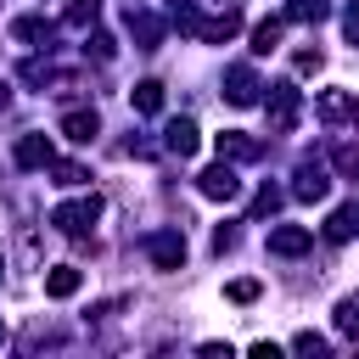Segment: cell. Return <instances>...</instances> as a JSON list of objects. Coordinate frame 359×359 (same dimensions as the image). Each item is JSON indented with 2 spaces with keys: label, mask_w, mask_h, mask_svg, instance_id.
<instances>
[{
  "label": "cell",
  "mask_w": 359,
  "mask_h": 359,
  "mask_svg": "<svg viewBox=\"0 0 359 359\" xmlns=\"http://www.w3.org/2000/svg\"><path fill=\"white\" fill-rule=\"evenodd\" d=\"M95 219H101V196H79V202H62V208L50 213V224H56L62 236H84Z\"/></svg>",
  "instance_id": "1"
},
{
  "label": "cell",
  "mask_w": 359,
  "mask_h": 359,
  "mask_svg": "<svg viewBox=\"0 0 359 359\" xmlns=\"http://www.w3.org/2000/svg\"><path fill=\"white\" fill-rule=\"evenodd\" d=\"M146 247H151V264H157V269H180V264H185V236H180V230H157Z\"/></svg>",
  "instance_id": "2"
},
{
  "label": "cell",
  "mask_w": 359,
  "mask_h": 359,
  "mask_svg": "<svg viewBox=\"0 0 359 359\" xmlns=\"http://www.w3.org/2000/svg\"><path fill=\"white\" fill-rule=\"evenodd\" d=\"M292 123H297V90L292 84H275V95H269V129L286 135Z\"/></svg>",
  "instance_id": "3"
},
{
  "label": "cell",
  "mask_w": 359,
  "mask_h": 359,
  "mask_svg": "<svg viewBox=\"0 0 359 359\" xmlns=\"http://www.w3.org/2000/svg\"><path fill=\"white\" fill-rule=\"evenodd\" d=\"M202 196H213V202H236V196H241V180H236V168H230V163L208 168V174H202Z\"/></svg>",
  "instance_id": "4"
},
{
  "label": "cell",
  "mask_w": 359,
  "mask_h": 359,
  "mask_svg": "<svg viewBox=\"0 0 359 359\" xmlns=\"http://www.w3.org/2000/svg\"><path fill=\"white\" fill-rule=\"evenodd\" d=\"M258 90H264V84H258V73H252V67H230V73H224V95H230L236 107H252V101H258Z\"/></svg>",
  "instance_id": "5"
},
{
  "label": "cell",
  "mask_w": 359,
  "mask_h": 359,
  "mask_svg": "<svg viewBox=\"0 0 359 359\" xmlns=\"http://www.w3.org/2000/svg\"><path fill=\"white\" fill-rule=\"evenodd\" d=\"M309 230L303 224H280V230H269V252H280V258H297V252H309Z\"/></svg>",
  "instance_id": "6"
},
{
  "label": "cell",
  "mask_w": 359,
  "mask_h": 359,
  "mask_svg": "<svg viewBox=\"0 0 359 359\" xmlns=\"http://www.w3.org/2000/svg\"><path fill=\"white\" fill-rule=\"evenodd\" d=\"M325 191H331L325 168H320V163H303V168H297V185H292V196H303V202H320Z\"/></svg>",
  "instance_id": "7"
},
{
  "label": "cell",
  "mask_w": 359,
  "mask_h": 359,
  "mask_svg": "<svg viewBox=\"0 0 359 359\" xmlns=\"http://www.w3.org/2000/svg\"><path fill=\"white\" fill-rule=\"evenodd\" d=\"M163 146H168L174 157H191V151H196V123H191V118H174L168 135H163Z\"/></svg>",
  "instance_id": "8"
},
{
  "label": "cell",
  "mask_w": 359,
  "mask_h": 359,
  "mask_svg": "<svg viewBox=\"0 0 359 359\" xmlns=\"http://www.w3.org/2000/svg\"><path fill=\"white\" fill-rule=\"evenodd\" d=\"M50 163V140L45 135H22L17 140V168H45Z\"/></svg>",
  "instance_id": "9"
},
{
  "label": "cell",
  "mask_w": 359,
  "mask_h": 359,
  "mask_svg": "<svg viewBox=\"0 0 359 359\" xmlns=\"http://www.w3.org/2000/svg\"><path fill=\"white\" fill-rule=\"evenodd\" d=\"M79 286H84V275H79L73 264H56V269L45 275V297H73Z\"/></svg>",
  "instance_id": "10"
},
{
  "label": "cell",
  "mask_w": 359,
  "mask_h": 359,
  "mask_svg": "<svg viewBox=\"0 0 359 359\" xmlns=\"http://www.w3.org/2000/svg\"><path fill=\"white\" fill-rule=\"evenodd\" d=\"M95 129H101V123H95V112H67V118H62V135H67V140H79V146H90V140H95Z\"/></svg>",
  "instance_id": "11"
},
{
  "label": "cell",
  "mask_w": 359,
  "mask_h": 359,
  "mask_svg": "<svg viewBox=\"0 0 359 359\" xmlns=\"http://www.w3.org/2000/svg\"><path fill=\"white\" fill-rule=\"evenodd\" d=\"M353 230H359V208H353V202H348V208H337V213L325 219V241H348Z\"/></svg>",
  "instance_id": "12"
},
{
  "label": "cell",
  "mask_w": 359,
  "mask_h": 359,
  "mask_svg": "<svg viewBox=\"0 0 359 359\" xmlns=\"http://www.w3.org/2000/svg\"><path fill=\"white\" fill-rule=\"evenodd\" d=\"M219 157H241L247 163V157H258V140H247L241 129H224L219 135Z\"/></svg>",
  "instance_id": "13"
},
{
  "label": "cell",
  "mask_w": 359,
  "mask_h": 359,
  "mask_svg": "<svg viewBox=\"0 0 359 359\" xmlns=\"http://www.w3.org/2000/svg\"><path fill=\"white\" fill-rule=\"evenodd\" d=\"M129 34L140 39V50H151V45H157V34H163V22H157V17H146V11H129Z\"/></svg>",
  "instance_id": "14"
},
{
  "label": "cell",
  "mask_w": 359,
  "mask_h": 359,
  "mask_svg": "<svg viewBox=\"0 0 359 359\" xmlns=\"http://www.w3.org/2000/svg\"><path fill=\"white\" fill-rule=\"evenodd\" d=\"M236 28H241V17H236V11H224V17H213V22H202V39H208V45H219V39H230Z\"/></svg>",
  "instance_id": "15"
},
{
  "label": "cell",
  "mask_w": 359,
  "mask_h": 359,
  "mask_svg": "<svg viewBox=\"0 0 359 359\" xmlns=\"http://www.w3.org/2000/svg\"><path fill=\"white\" fill-rule=\"evenodd\" d=\"M157 107H163V84L157 79H140L135 84V112H157Z\"/></svg>",
  "instance_id": "16"
},
{
  "label": "cell",
  "mask_w": 359,
  "mask_h": 359,
  "mask_svg": "<svg viewBox=\"0 0 359 359\" xmlns=\"http://www.w3.org/2000/svg\"><path fill=\"white\" fill-rule=\"evenodd\" d=\"M275 45H280V22L269 17V22H258V28H252V50H258V56H269Z\"/></svg>",
  "instance_id": "17"
},
{
  "label": "cell",
  "mask_w": 359,
  "mask_h": 359,
  "mask_svg": "<svg viewBox=\"0 0 359 359\" xmlns=\"http://www.w3.org/2000/svg\"><path fill=\"white\" fill-rule=\"evenodd\" d=\"M325 11H331L325 0H292V6H286V17H292V22H320Z\"/></svg>",
  "instance_id": "18"
},
{
  "label": "cell",
  "mask_w": 359,
  "mask_h": 359,
  "mask_svg": "<svg viewBox=\"0 0 359 359\" xmlns=\"http://www.w3.org/2000/svg\"><path fill=\"white\" fill-rule=\"evenodd\" d=\"M337 331L359 342V303H353V297H348V303H337Z\"/></svg>",
  "instance_id": "19"
},
{
  "label": "cell",
  "mask_w": 359,
  "mask_h": 359,
  "mask_svg": "<svg viewBox=\"0 0 359 359\" xmlns=\"http://www.w3.org/2000/svg\"><path fill=\"white\" fill-rule=\"evenodd\" d=\"M95 11H101V0H73V6H67V22L84 28V22H95Z\"/></svg>",
  "instance_id": "20"
},
{
  "label": "cell",
  "mask_w": 359,
  "mask_h": 359,
  "mask_svg": "<svg viewBox=\"0 0 359 359\" xmlns=\"http://www.w3.org/2000/svg\"><path fill=\"white\" fill-rule=\"evenodd\" d=\"M348 107H353V101H348L342 90H325V95H320V112H325V118H342Z\"/></svg>",
  "instance_id": "21"
},
{
  "label": "cell",
  "mask_w": 359,
  "mask_h": 359,
  "mask_svg": "<svg viewBox=\"0 0 359 359\" xmlns=\"http://www.w3.org/2000/svg\"><path fill=\"white\" fill-rule=\"evenodd\" d=\"M224 297H230V303H252V297H258V280H230Z\"/></svg>",
  "instance_id": "22"
},
{
  "label": "cell",
  "mask_w": 359,
  "mask_h": 359,
  "mask_svg": "<svg viewBox=\"0 0 359 359\" xmlns=\"http://www.w3.org/2000/svg\"><path fill=\"white\" fill-rule=\"evenodd\" d=\"M11 34H17V39H39V34H45V22H39V17H17V22H11Z\"/></svg>",
  "instance_id": "23"
},
{
  "label": "cell",
  "mask_w": 359,
  "mask_h": 359,
  "mask_svg": "<svg viewBox=\"0 0 359 359\" xmlns=\"http://www.w3.org/2000/svg\"><path fill=\"white\" fill-rule=\"evenodd\" d=\"M292 348H297V353H325V337H314V331H297V337H292Z\"/></svg>",
  "instance_id": "24"
},
{
  "label": "cell",
  "mask_w": 359,
  "mask_h": 359,
  "mask_svg": "<svg viewBox=\"0 0 359 359\" xmlns=\"http://www.w3.org/2000/svg\"><path fill=\"white\" fill-rule=\"evenodd\" d=\"M275 208H280V191H275V185H264V191H258V202H252V213H275Z\"/></svg>",
  "instance_id": "25"
},
{
  "label": "cell",
  "mask_w": 359,
  "mask_h": 359,
  "mask_svg": "<svg viewBox=\"0 0 359 359\" xmlns=\"http://www.w3.org/2000/svg\"><path fill=\"white\" fill-rule=\"evenodd\" d=\"M337 168H342L348 180H359V151H353V146H342V151H337Z\"/></svg>",
  "instance_id": "26"
},
{
  "label": "cell",
  "mask_w": 359,
  "mask_h": 359,
  "mask_svg": "<svg viewBox=\"0 0 359 359\" xmlns=\"http://www.w3.org/2000/svg\"><path fill=\"white\" fill-rule=\"evenodd\" d=\"M79 180H84L79 163H56V185H79Z\"/></svg>",
  "instance_id": "27"
},
{
  "label": "cell",
  "mask_w": 359,
  "mask_h": 359,
  "mask_svg": "<svg viewBox=\"0 0 359 359\" xmlns=\"http://www.w3.org/2000/svg\"><path fill=\"white\" fill-rule=\"evenodd\" d=\"M342 34H348V39H353V45H359V0H353V6H348V11H342Z\"/></svg>",
  "instance_id": "28"
},
{
  "label": "cell",
  "mask_w": 359,
  "mask_h": 359,
  "mask_svg": "<svg viewBox=\"0 0 359 359\" xmlns=\"http://www.w3.org/2000/svg\"><path fill=\"white\" fill-rule=\"evenodd\" d=\"M90 50H95V56H101V62H107V56H112V50H118V45H112V34H95V39H90Z\"/></svg>",
  "instance_id": "29"
},
{
  "label": "cell",
  "mask_w": 359,
  "mask_h": 359,
  "mask_svg": "<svg viewBox=\"0 0 359 359\" xmlns=\"http://www.w3.org/2000/svg\"><path fill=\"white\" fill-rule=\"evenodd\" d=\"M297 73H320V50H297Z\"/></svg>",
  "instance_id": "30"
},
{
  "label": "cell",
  "mask_w": 359,
  "mask_h": 359,
  "mask_svg": "<svg viewBox=\"0 0 359 359\" xmlns=\"http://www.w3.org/2000/svg\"><path fill=\"white\" fill-rule=\"evenodd\" d=\"M348 118H353V129H359V101H353V107H348Z\"/></svg>",
  "instance_id": "31"
},
{
  "label": "cell",
  "mask_w": 359,
  "mask_h": 359,
  "mask_svg": "<svg viewBox=\"0 0 359 359\" xmlns=\"http://www.w3.org/2000/svg\"><path fill=\"white\" fill-rule=\"evenodd\" d=\"M6 90H11V84H6V79H0V107H6V101H11V95H6Z\"/></svg>",
  "instance_id": "32"
},
{
  "label": "cell",
  "mask_w": 359,
  "mask_h": 359,
  "mask_svg": "<svg viewBox=\"0 0 359 359\" xmlns=\"http://www.w3.org/2000/svg\"><path fill=\"white\" fill-rule=\"evenodd\" d=\"M0 342H6V325H0Z\"/></svg>",
  "instance_id": "33"
},
{
  "label": "cell",
  "mask_w": 359,
  "mask_h": 359,
  "mask_svg": "<svg viewBox=\"0 0 359 359\" xmlns=\"http://www.w3.org/2000/svg\"><path fill=\"white\" fill-rule=\"evenodd\" d=\"M224 6H236V0H224Z\"/></svg>",
  "instance_id": "34"
},
{
  "label": "cell",
  "mask_w": 359,
  "mask_h": 359,
  "mask_svg": "<svg viewBox=\"0 0 359 359\" xmlns=\"http://www.w3.org/2000/svg\"><path fill=\"white\" fill-rule=\"evenodd\" d=\"M0 269H6V264H0Z\"/></svg>",
  "instance_id": "35"
}]
</instances>
